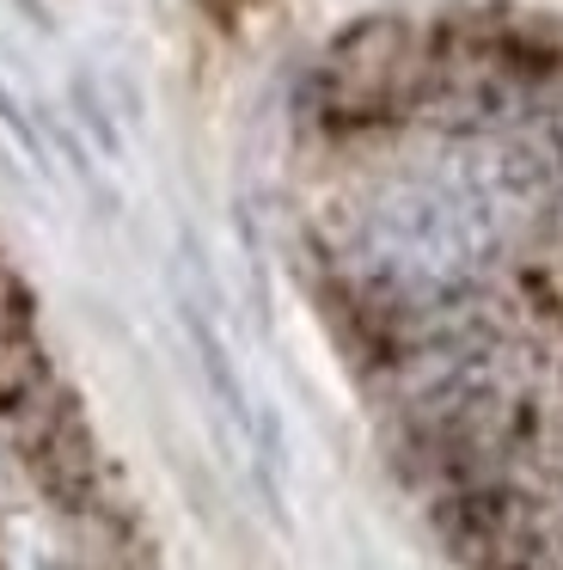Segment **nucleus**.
<instances>
[{
	"label": "nucleus",
	"instance_id": "f257e3e1",
	"mask_svg": "<svg viewBox=\"0 0 563 570\" xmlns=\"http://www.w3.org/2000/svg\"><path fill=\"white\" fill-rule=\"evenodd\" d=\"M184 325H190V344H196V356H203L208 393L220 399L227 423H239V430H245V386H239V368H233V356H227V344H220V332L208 325V313L196 307L190 295H184Z\"/></svg>",
	"mask_w": 563,
	"mask_h": 570
}]
</instances>
